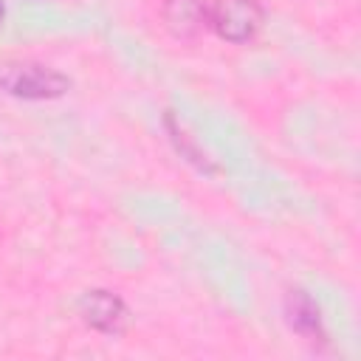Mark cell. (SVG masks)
Segmentation results:
<instances>
[{
  "instance_id": "obj_1",
  "label": "cell",
  "mask_w": 361,
  "mask_h": 361,
  "mask_svg": "<svg viewBox=\"0 0 361 361\" xmlns=\"http://www.w3.org/2000/svg\"><path fill=\"white\" fill-rule=\"evenodd\" d=\"M265 23V11L257 0H217L209 3V28L234 45L248 42Z\"/></svg>"
},
{
  "instance_id": "obj_2",
  "label": "cell",
  "mask_w": 361,
  "mask_h": 361,
  "mask_svg": "<svg viewBox=\"0 0 361 361\" xmlns=\"http://www.w3.org/2000/svg\"><path fill=\"white\" fill-rule=\"evenodd\" d=\"M0 87L17 99H56L68 93L71 79L45 65H6L0 71Z\"/></svg>"
},
{
  "instance_id": "obj_3",
  "label": "cell",
  "mask_w": 361,
  "mask_h": 361,
  "mask_svg": "<svg viewBox=\"0 0 361 361\" xmlns=\"http://www.w3.org/2000/svg\"><path fill=\"white\" fill-rule=\"evenodd\" d=\"M79 313H82V322L104 336H118L124 333L127 322H130V310L127 305L110 293V290H87L82 299H79Z\"/></svg>"
},
{
  "instance_id": "obj_4",
  "label": "cell",
  "mask_w": 361,
  "mask_h": 361,
  "mask_svg": "<svg viewBox=\"0 0 361 361\" xmlns=\"http://www.w3.org/2000/svg\"><path fill=\"white\" fill-rule=\"evenodd\" d=\"M164 25L178 39H192L209 28V3L203 0H166L161 8Z\"/></svg>"
},
{
  "instance_id": "obj_5",
  "label": "cell",
  "mask_w": 361,
  "mask_h": 361,
  "mask_svg": "<svg viewBox=\"0 0 361 361\" xmlns=\"http://www.w3.org/2000/svg\"><path fill=\"white\" fill-rule=\"evenodd\" d=\"M285 313H288V324L307 338H324V327H322V313L319 305L305 293V290H290L285 299Z\"/></svg>"
},
{
  "instance_id": "obj_6",
  "label": "cell",
  "mask_w": 361,
  "mask_h": 361,
  "mask_svg": "<svg viewBox=\"0 0 361 361\" xmlns=\"http://www.w3.org/2000/svg\"><path fill=\"white\" fill-rule=\"evenodd\" d=\"M164 124H166V130H169V138H172V144H175V149L180 152V158H186L192 166H197L200 172H206V175H212V172H217V166L212 164V158L192 141V135L175 121V116L172 113H166L164 116Z\"/></svg>"
},
{
  "instance_id": "obj_7",
  "label": "cell",
  "mask_w": 361,
  "mask_h": 361,
  "mask_svg": "<svg viewBox=\"0 0 361 361\" xmlns=\"http://www.w3.org/2000/svg\"><path fill=\"white\" fill-rule=\"evenodd\" d=\"M0 23H3V0H0Z\"/></svg>"
}]
</instances>
